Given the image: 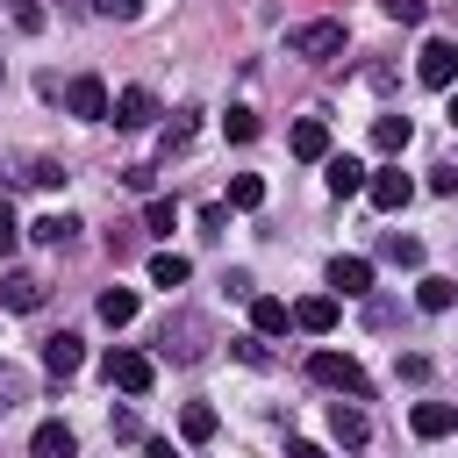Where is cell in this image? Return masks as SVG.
Masks as SVG:
<instances>
[{
  "mask_svg": "<svg viewBox=\"0 0 458 458\" xmlns=\"http://www.w3.org/2000/svg\"><path fill=\"white\" fill-rule=\"evenodd\" d=\"M100 372H107V386H122V394H136V401L157 386V358H150V351H122V344H114V351L100 358Z\"/></svg>",
  "mask_w": 458,
  "mask_h": 458,
  "instance_id": "6da1fadb",
  "label": "cell"
},
{
  "mask_svg": "<svg viewBox=\"0 0 458 458\" xmlns=\"http://www.w3.org/2000/svg\"><path fill=\"white\" fill-rule=\"evenodd\" d=\"M308 372H315L322 386L351 394V401H365V394H372V379H365V365H358L351 351H315V358H308Z\"/></svg>",
  "mask_w": 458,
  "mask_h": 458,
  "instance_id": "7a4b0ae2",
  "label": "cell"
},
{
  "mask_svg": "<svg viewBox=\"0 0 458 458\" xmlns=\"http://www.w3.org/2000/svg\"><path fill=\"white\" fill-rule=\"evenodd\" d=\"M286 50L308 64H329V57H344V21H301V29H286Z\"/></svg>",
  "mask_w": 458,
  "mask_h": 458,
  "instance_id": "3957f363",
  "label": "cell"
},
{
  "mask_svg": "<svg viewBox=\"0 0 458 458\" xmlns=\"http://www.w3.org/2000/svg\"><path fill=\"white\" fill-rule=\"evenodd\" d=\"M415 79L444 93V86L458 79V43H451V36H429V43H422V57H415Z\"/></svg>",
  "mask_w": 458,
  "mask_h": 458,
  "instance_id": "277c9868",
  "label": "cell"
},
{
  "mask_svg": "<svg viewBox=\"0 0 458 458\" xmlns=\"http://www.w3.org/2000/svg\"><path fill=\"white\" fill-rule=\"evenodd\" d=\"M107 107H114V100H107V86H100L93 72H79V79L64 86V114H79V122H107Z\"/></svg>",
  "mask_w": 458,
  "mask_h": 458,
  "instance_id": "5b68a950",
  "label": "cell"
},
{
  "mask_svg": "<svg viewBox=\"0 0 458 458\" xmlns=\"http://www.w3.org/2000/svg\"><path fill=\"white\" fill-rule=\"evenodd\" d=\"M107 122H114V129H150V122H157V93H150V86H122L114 107H107Z\"/></svg>",
  "mask_w": 458,
  "mask_h": 458,
  "instance_id": "8992f818",
  "label": "cell"
},
{
  "mask_svg": "<svg viewBox=\"0 0 458 458\" xmlns=\"http://www.w3.org/2000/svg\"><path fill=\"white\" fill-rule=\"evenodd\" d=\"M200 336H208V322H200V315H172V322L157 329V351L186 365V358H200Z\"/></svg>",
  "mask_w": 458,
  "mask_h": 458,
  "instance_id": "52a82bcc",
  "label": "cell"
},
{
  "mask_svg": "<svg viewBox=\"0 0 458 458\" xmlns=\"http://www.w3.org/2000/svg\"><path fill=\"white\" fill-rule=\"evenodd\" d=\"M286 150H293L301 165H322V157H329V122H322V114H301L293 136H286Z\"/></svg>",
  "mask_w": 458,
  "mask_h": 458,
  "instance_id": "ba28073f",
  "label": "cell"
},
{
  "mask_svg": "<svg viewBox=\"0 0 458 458\" xmlns=\"http://www.w3.org/2000/svg\"><path fill=\"white\" fill-rule=\"evenodd\" d=\"M408 193H415V179H408V172H394V165L365 179V200H372L379 215H394V208H408Z\"/></svg>",
  "mask_w": 458,
  "mask_h": 458,
  "instance_id": "9c48e42d",
  "label": "cell"
},
{
  "mask_svg": "<svg viewBox=\"0 0 458 458\" xmlns=\"http://www.w3.org/2000/svg\"><path fill=\"white\" fill-rule=\"evenodd\" d=\"M322 179H329V193H336V200H351V193H365V179H372V172H365L358 157L329 150V157H322Z\"/></svg>",
  "mask_w": 458,
  "mask_h": 458,
  "instance_id": "30bf717a",
  "label": "cell"
},
{
  "mask_svg": "<svg viewBox=\"0 0 458 458\" xmlns=\"http://www.w3.org/2000/svg\"><path fill=\"white\" fill-rule=\"evenodd\" d=\"M329 437H336L344 451H358V444L372 437V422H365V408H358V401H329Z\"/></svg>",
  "mask_w": 458,
  "mask_h": 458,
  "instance_id": "8fae6325",
  "label": "cell"
},
{
  "mask_svg": "<svg viewBox=\"0 0 458 458\" xmlns=\"http://www.w3.org/2000/svg\"><path fill=\"white\" fill-rule=\"evenodd\" d=\"M0 308L36 315V308H43V279H36V272H7V279H0Z\"/></svg>",
  "mask_w": 458,
  "mask_h": 458,
  "instance_id": "7c38bea8",
  "label": "cell"
},
{
  "mask_svg": "<svg viewBox=\"0 0 458 458\" xmlns=\"http://www.w3.org/2000/svg\"><path fill=\"white\" fill-rule=\"evenodd\" d=\"M250 329H258V336H286V329H293V308H286L279 293H250Z\"/></svg>",
  "mask_w": 458,
  "mask_h": 458,
  "instance_id": "4fadbf2b",
  "label": "cell"
},
{
  "mask_svg": "<svg viewBox=\"0 0 458 458\" xmlns=\"http://www.w3.org/2000/svg\"><path fill=\"white\" fill-rule=\"evenodd\" d=\"M293 329L329 336V329H336V293H308V301H293Z\"/></svg>",
  "mask_w": 458,
  "mask_h": 458,
  "instance_id": "5bb4252c",
  "label": "cell"
},
{
  "mask_svg": "<svg viewBox=\"0 0 458 458\" xmlns=\"http://www.w3.org/2000/svg\"><path fill=\"white\" fill-rule=\"evenodd\" d=\"M79 358H86V344H79L72 329H57V336L43 344V372H50V379H72V372H79Z\"/></svg>",
  "mask_w": 458,
  "mask_h": 458,
  "instance_id": "9a60e30c",
  "label": "cell"
},
{
  "mask_svg": "<svg viewBox=\"0 0 458 458\" xmlns=\"http://www.w3.org/2000/svg\"><path fill=\"white\" fill-rule=\"evenodd\" d=\"M408 136H415V122H408V114H372V150H379V157H401V150H408Z\"/></svg>",
  "mask_w": 458,
  "mask_h": 458,
  "instance_id": "2e32d148",
  "label": "cell"
},
{
  "mask_svg": "<svg viewBox=\"0 0 458 458\" xmlns=\"http://www.w3.org/2000/svg\"><path fill=\"white\" fill-rule=\"evenodd\" d=\"M408 429H415V437H451V429H458V408H444V401H415V408H408Z\"/></svg>",
  "mask_w": 458,
  "mask_h": 458,
  "instance_id": "e0dca14e",
  "label": "cell"
},
{
  "mask_svg": "<svg viewBox=\"0 0 458 458\" xmlns=\"http://www.w3.org/2000/svg\"><path fill=\"white\" fill-rule=\"evenodd\" d=\"M79 229H86V222H79V215H36V222H29V236H36V243H43V250H64V243H72V236H79Z\"/></svg>",
  "mask_w": 458,
  "mask_h": 458,
  "instance_id": "ac0fdd59",
  "label": "cell"
},
{
  "mask_svg": "<svg viewBox=\"0 0 458 458\" xmlns=\"http://www.w3.org/2000/svg\"><path fill=\"white\" fill-rule=\"evenodd\" d=\"M329 286L336 293H372V265L365 258H329Z\"/></svg>",
  "mask_w": 458,
  "mask_h": 458,
  "instance_id": "d6986e66",
  "label": "cell"
},
{
  "mask_svg": "<svg viewBox=\"0 0 458 458\" xmlns=\"http://www.w3.org/2000/svg\"><path fill=\"white\" fill-rule=\"evenodd\" d=\"M29 451H36V458H72V451H79V437H72L64 422H36V437H29Z\"/></svg>",
  "mask_w": 458,
  "mask_h": 458,
  "instance_id": "ffe728a7",
  "label": "cell"
},
{
  "mask_svg": "<svg viewBox=\"0 0 458 458\" xmlns=\"http://www.w3.org/2000/svg\"><path fill=\"white\" fill-rule=\"evenodd\" d=\"M451 301H458V279H444V272H429V279L415 286V308H422V315H444Z\"/></svg>",
  "mask_w": 458,
  "mask_h": 458,
  "instance_id": "44dd1931",
  "label": "cell"
},
{
  "mask_svg": "<svg viewBox=\"0 0 458 458\" xmlns=\"http://www.w3.org/2000/svg\"><path fill=\"white\" fill-rule=\"evenodd\" d=\"M186 279H193V265H186L179 250H157V258H150V286L172 293V286H186Z\"/></svg>",
  "mask_w": 458,
  "mask_h": 458,
  "instance_id": "7402d4cb",
  "label": "cell"
},
{
  "mask_svg": "<svg viewBox=\"0 0 458 458\" xmlns=\"http://www.w3.org/2000/svg\"><path fill=\"white\" fill-rule=\"evenodd\" d=\"M100 322H107V329L136 322V286H107V293H100Z\"/></svg>",
  "mask_w": 458,
  "mask_h": 458,
  "instance_id": "603a6c76",
  "label": "cell"
},
{
  "mask_svg": "<svg viewBox=\"0 0 458 458\" xmlns=\"http://www.w3.org/2000/svg\"><path fill=\"white\" fill-rule=\"evenodd\" d=\"M179 437H186V444H208V437H215V408H208V401H186V408H179Z\"/></svg>",
  "mask_w": 458,
  "mask_h": 458,
  "instance_id": "cb8c5ba5",
  "label": "cell"
},
{
  "mask_svg": "<svg viewBox=\"0 0 458 458\" xmlns=\"http://www.w3.org/2000/svg\"><path fill=\"white\" fill-rule=\"evenodd\" d=\"M229 208H236V215L265 208V179H258V172H236V179H229Z\"/></svg>",
  "mask_w": 458,
  "mask_h": 458,
  "instance_id": "d4e9b609",
  "label": "cell"
},
{
  "mask_svg": "<svg viewBox=\"0 0 458 458\" xmlns=\"http://www.w3.org/2000/svg\"><path fill=\"white\" fill-rule=\"evenodd\" d=\"M379 258H386V265H422V236L386 229V236H379Z\"/></svg>",
  "mask_w": 458,
  "mask_h": 458,
  "instance_id": "484cf974",
  "label": "cell"
},
{
  "mask_svg": "<svg viewBox=\"0 0 458 458\" xmlns=\"http://www.w3.org/2000/svg\"><path fill=\"white\" fill-rule=\"evenodd\" d=\"M143 229H150V236H172V229H179V208H172L165 193H157V200H143Z\"/></svg>",
  "mask_w": 458,
  "mask_h": 458,
  "instance_id": "4316f807",
  "label": "cell"
},
{
  "mask_svg": "<svg viewBox=\"0 0 458 458\" xmlns=\"http://www.w3.org/2000/svg\"><path fill=\"white\" fill-rule=\"evenodd\" d=\"M21 401H29V379H21L14 365H0V415H14Z\"/></svg>",
  "mask_w": 458,
  "mask_h": 458,
  "instance_id": "83f0119b",
  "label": "cell"
},
{
  "mask_svg": "<svg viewBox=\"0 0 458 458\" xmlns=\"http://www.w3.org/2000/svg\"><path fill=\"white\" fill-rule=\"evenodd\" d=\"M21 179H29V186H64L72 172H64L57 157H29V172H21Z\"/></svg>",
  "mask_w": 458,
  "mask_h": 458,
  "instance_id": "f1b7e54d",
  "label": "cell"
},
{
  "mask_svg": "<svg viewBox=\"0 0 458 458\" xmlns=\"http://www.w3.org/2000/svg\"><path fill=\"white\" fill-rule=\"evenodd\" d=\"M222 129H229V143H250V136H258V114H250V107H229Z\"/></svg>",
  "mask_w": 458,
  "mask_h": 458,
  "instance_id": "f546056e",
  "label": "cell"
},
{
  "mask_svg": "<svg viewBox=\"0 0 458 458\" xmlns=\"http://www.w3.org/2000/svg\"><path fill=\"white\" fill-rule=\"evenodd\" d=\"M193 129H200V122H193V107H186V114H172V122H165V150H186V143H193Z\"/></svg>",
  "mask_w": 458,
  "mask_h": 458,
  "instance_id": "4dcf8cb0",
  "label": "cell"
},
{
  "mask_svg": "<svg viewBox=\"0 0 458 458\" xmlns=\"http://www.w3.org/2000/svg\"><path fill=\"white\" fill-rule=\"evenodd\" d=\"M379 7H386V21H401V29H415V21H422V14H429V7H422V0H379Z\"/></svg>",
  "mask_w": 458,
  "mask_h": 458,
  "instance_id": "1f68e13d",
  "label": "cell"
},
{
  "mask_svg": "<svg viewBox=\"0 0 458 458\" xmlns=\"http://www.w3.org/2000/svg\"><path fill=\"white\" fill-rule=\"evenodd\" d=\"M93 14H100V21H136L143 0H93Z\"/></svg>",
  "mask_w": 458,
  "mask_h": 458,
  "instance_id": "d6a6232c",
  "label": "cell"
},
{
  "mask_svg": "<svg viewBox=\"0 0 458 458\" xmlns=\"http://www.w3.org/2000/svg\"><path fill=\"white\" fill-rule=\"evenodd\" d=\"M236 358H243V365H265V336H258V329H250V336H236Z\"/></svg>",
  "mask_w": 458,
  "mask_h": 458,
  "instance_id": "836d02e7",
  "label": "cell"
},
{
  "mask_svg": "<svg viewBox=\"0 0 458 458\" xmlns=\"http://www.w3.org/2000/svg\"><path fill=\"white\" fill-rule=\"evenodd\" d=\"M7 7H14V21H21V29H29V36H36V29H43V7H36V0H7Z\"/></svg>",
  "mask_w": 458,
  "mask_h": 458,
  "instance_id": "e575fe53",
  "label": "cell"
},
{
  "mask_svg": "<svg viewBox=\"0 0 458 458\" xmlns=\"http://www.w3.org/2000/svg\"><path fill=\"white\" fill-rule=\"evenodd\" d=\"M14 243H21V222H14V215H7V208H0V258H7V250H14Z\"/></svg>",
  "mask_w": 458,
  "mask_h": 458,
  "instance_id": "d590c367",
  "label": "cell"
},
{
  "mask_svg": "<svg viewBox=\"0 0 458 458\" xmlns=\"http://www.w3.org/2000/svg\"><path fill=\"white\" fill-rule=\"evenodd\" d=\"M286 458H322V444H308V437H286Z\"/></svg>",
  "mask_w": 458,
  "mask_h": 458,
  "instance_id": "8d00e7d4",
  "label": "cell"
},
{
  "mask_svg": "<svg viewBox=\"0 0 458 458\" xmlns=\"http://www.w3.org/2000/svg\"><path fill=\"white\" fill-rule=\"evenodd\" d=\"M143 458H179V451H172V444H157V437H150V444H143Z\"/></svg>",
  "mask_w": 458,
  "mask_h": 458,
  "instance_id": "74e56055",
  "label": "cell"
},
{
  "mask_svg": "<svg viewBox=\"0 0 458 458\" xmlns=\"http://www.w3.org/2000/svg\"><path fill=\"white\" fill-rule=\"evenodd\" d=\"M451 122H458V93H451Z\"/></svg>",
  "mask_w": 458,
  "mask_h": 458,
  "instance_id": "f35d334b",
  "label": "cell"
},
{
  "mask_svg": "<svg viewBox=\"0 0 458 458\" xmlns=\"http://www.w3.org/2000/svg\"><path fill=\"white\" fill-rule=\"evenodd\" d=\"M0 79H7V64H0Z\"/></svg>",
  "mask_w": 458,
  "mask_h": 458,
  "instance_id": "ab89813d",
  "label": "cell"
}]
</instances>
